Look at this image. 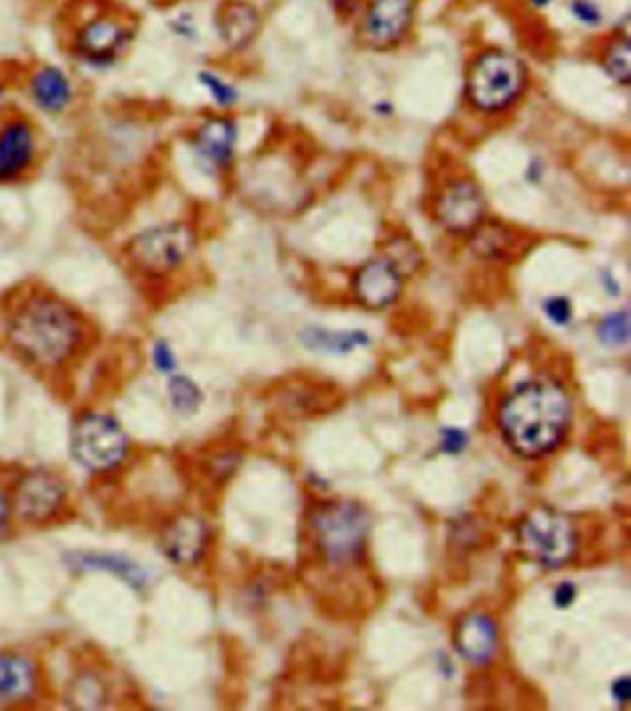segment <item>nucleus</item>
Wrapping results in <instances>:
<instances>
[{
    "instance_id": "1",
    "label": "nucleus",
    "mask_w": 631,
    "mask_h": 711,
    "mask_svg": "<svg viewBox=\"0 0 631 711\" xmlns=\"http://www.w3.org/2000/svg\"><path fill=\"white\" fill-rule=\"evenodd\" d=\"M569 423V395L550 380H533L517 385L498 412V424L504 439L525 458L548 454L563 439Z\"/></svg>"
},
{
    "instance_id": "2",
    "label": "nucleus",
    "mask_w": 631,
    "mask_h": 711,
    "mask_svg": "<svg viewBox=\"0 0 631 711\" xmlns=\"http://www.w3.org/2000/svg\"><path fill=\"white\" fill-rule=\"evenodd\" d=\"M6 334L20 358L39 369H58L76 352L82 325L75 310L59 298L34 295L10 313Z\"/></svg>"
},
{
    "instance_id": "3",
    "label": "nucleus",
    "mask_w": 631,
    "mask_h": 711,
    "mask_svg": "<svg viewBox=\"0 0 631 711\" xmlns=\"http://www.w3.org/2000/svg\"><path fill=\"white\" fill-rule=\"evenodd\" d=\"M526 67L511 52L491 49L477 54L467 75V97L480 112H502L526 88Z\"/></svg>"
},
{
    "instance_id": "4",
    "label": "nucleus",
    "mask_w": 631,
    "mask_h": 711,
    "mask_svg": "<svg viewBox=\"0 0 631 711\" xmlns=\"http://www.w3.org/2000/svg\"><path fill=\"white\" fill-rule=\"evenodd\" d=\"M71 452L75 462L93 474L119 469L130 452V438L117 417L99 409H85L73 424Z\"/></svg>"
},
{
    "instance_id": "5",
    "label": "nucleus",
    "mask_w": 631,
    "mask_h": 711,
    "mask_svg": "<svg viewBox=\"0 0 631 711\" xmlns=\"http://www.w3.org/2000/svg\"><path fill=\"white\" fill-rule=\"evenodd\" d=\"M518 549L537 565L561 567L576 550V528L564 513L535 508L518 526Z\"/></svg>"
},
{
    "instance_id": "6",
    "label": "nucleus",
    "mask_w": 631,
    "mask_h": 711,
    "mask_svg": "<svg viewBox=\"0 0 631 711\" xmlns=\"http://www.w3.org/2000/svg\"><path fill=\"white\" fill-rule=\"evenodd\" d=\"M193 245L194 237L187 225L165 223L138 233L128 245V256L139 271L162 276L177 269Z\"/></svg>"
},
{
    "instance_id": "7",
    "label": "nucleus",
    "mask_w": 631,
    "mask_h": 711,
    "mask_svg": "<svg viewBox=\"0 0 631 711\" xmlns=\"http://www.w3.org/2000/svg\"><path fill=\"white\" fill-rule=\"evenodd\" d=\"M67 502V484L56 472L34 469L20 474L10 497L12 515L19 523L45 525Z\"/></svg>"
},
{
    "instance_id": "8",
    "label": "nucleus",
    "mask_w": 631,
    "mask_h": 711,
    "mask_svg": "<svg viewBox=\"0 0 631 711\" xmlns=\"http://www.w3.org/2000/svg\"><path fill=\"white\" fill-rule=\"evenodd\" d=\"M313 523L322 552L334 562L356 556L368 528L365 511L352 502L326 504Z\"/></svg>"
},
{
    "instance_id": "9",
    "label": "nucleus",
    "mask_w": 631,
    "mask_h": 711,
    "mask_svg": "<svg viewBox=\"0 0 631 711\" xmlns=\"http://www.w3.org/2000/svg\"><path fill=\"white\" fill-rule=\"evenodd\" d=\"M417 12V0H371L361 25L359 37L371 49H390L404 39Z\"/></svg>"
},
{
    "instance_id": "10",
    "label": "nucleus",
    "mask_w": 631,
    "mask_h": 711,
    "mask_svg": "<svg viewBox=\"0 0 631 711\" xmlns=\"http://www.w3.org/2000/svg\"><path fill=\"white\" fill-rule=\"evenodd\" d=\"M435 217L450 233H472L485 217V199L480 187L470 180L452 182L441 191Z\"/></svg>"
},
{
    "instance_id": "11",
    "label": "nucleus",
    "mask_w": 631,
    "mask_h": 711,
    "mask_svg": "<svg viewBox=\"0 0 631 711\" xmlns=\"http://www.w3.org/2000/svg\"><path fill=\"white\" fill-rule=\"evenodd\" d=\"M209 528L202 517L180 513L169 519L160 533V547L172 565L189 567L199 564L208 550Z\"/></svg>"
},
{
    "instance_id": "12",
    "label": "nucleus",
    "mask_w": 631,
    "mask_h": 711,
    "mask_svg": "<svg viewBox=\"0 0 631 711\" xmlns=\"http://www.w3.org/2000/svg\"><path fill=\"white\" fill-rule=\"evenodd\" d=\"M400 289L402 274L385 256L373 257L354 274V295L368 310H383L393 304Z\"/></svg>"
},
{
    "instance_id": "13",
    "label": "nucleus",
    "mask_w": 631,
    "mask_h": 711,
    "mask_svg": "<svg viewBox=\"0 0 631 711\" xmlns=\"http://www.w3.org/2000/svg\"><path fill=\"white\" fill-rule=\"evenodd\" d=\"M39 671L35 661L17 651L0 652V704L19 706L35 699Z\"/></svg>"
},
{
    "instance_id": "14",
    "label": "nucleus",
    "mask_w": 631,
    "mask_h": 711,
    "mask_svg": "<svg viewBox=\"0 0 631 711\" xmlns=\"http://www.w3.org/2000/svg\"><path fill=\"white\" fill-rule=\"evenodd\" d=\"M34 132L28 121L10 119L0 126V182H10L30 167Z\"/></svg>"
},
{
    "instance_id": "15",
    "label": "nucleus",
    "mask_w": 631,
    "mask_h": 711,
    "mask_svg": "<svg viewBox=\"0 0 631 711\" xmlns=\"http://www.w3.org/2000/svg\"><path fill=\"white\" fill-rule=\"evenodd\" d=\"M65 564L75 571L110 573L134 589H145L150 578L136 559L115 552H71L65 556Z\"/></svg>"
},
{
    "instance_id": "16",
    "label": "nucleus",
    "mask_w": 631,
    "mask_h": 711,
    "mask_svg": "<svg viewBox=\"0 0 631 711\" xmlns=\"http://www.w3.org/2000/svg\"><path fill=\"white\" fill-rule=\"evenodd\" d=\"M217 30L230 49H245L259 32V13L247 0H225L217 10Z\"/></svg>"
},
{
    "instance_id": "17",
    "label": "nucleus",
    "mask_w": 631,
    "mask_h": 711,
    "mask_svg": "<svg viewBox=\"0 0 631 711\" xmlns=\"http://www.w3.org/2000/svg\"><path fill=\"white\" fill-rule=\"evenodd\" d=\"M126 28L112 15H99L85 23L76 37L78 51L90 59H110L124 45Z\"/></svg>"
},
{
    "instance_id": "18",
    "label": "nucleus",
    "mask_w": 631,
    "mask_h": 711,
    "mask_svg": "<svg viewBox=\"0 0 631 711\" xmlns=\"http://www.w3.org/2000/svg\"><path fill=\"white\" fill-rule=\"evenodd\" d=\"M494 622L482 613H470L463 617L454 632V643L458 652L474 663L487 661L496 649Z\"/></svg>"
},
{
    "instance_id": "19",
    "label": "nucleus",
    "mask_w": 631,
    "mask_h": 711,
    "mask_svg": "<svg viewBox=\"0 0 631 711\" xmlns=\"http://www.w3.org/2000/svg\"><path fill=\"white\" fill-rule=\"evenodd\" d=\"M237 130L235 124L225 117L206 119L194 132V150L209 163L225 167L233 158Z\"/></svg>"
},
{
    "instance_id": "20",
    "label": "nucleus",
    "mask_w": 631,
    "mask_h": 711,
    "mask_svg": "<svg viewBox=\"0 0 631 711\" xmlns=\"http://www.w3.org/2000/svg\"><path fill=\"white\" fill-rule=\"evenodd\" d=\"M35 102L47 112H61L71 100V83L56 67H43L32 82Z\"/></svg>"
},
{
    "instance_id": "21",
    "label": "nucleus",
    "mask_w": 631,
    "mask_h": 711,
    "mask_svg": "<svg viewBox=\"0 0 631 711\" xmlns=\"http://www.w3.org/2000/svg\"><path fill=\"white\" fill-rule=\"evenodd\" d=\"M107 683L104 678L93 671H82L71 682L67 700L71 707L78 709H99L107 702Z\"/></svg>"
},
{
    "instance_id": "22",
    "label": "nucleus",
    "mask_w": 631,
    "mask_h": 711,
    "mask_svg": "<svg viewBox=\"0 0 631 711\" xmlns=\"http://www.w3.org/2000/svg\"><path fill=\"white\" fill-rule=\"evenodd\" d=\"M515 232L504 225H480L472 232V247L484 257H504L515 250Z\"/></svg>"
},
{
    "instance_id": "23",
    "label": "nucleus",
    "mask_w": 631,
    "mask_h": 711,
    "mask_svg": "<svg viewBox=\"0 0 631 711\" xmlns=\"http://www.w3.org/2000/svg\"><path fill=\"white\" fill-rule=\"evenodd\" d=\"M167 399H169V406L172 407L174 414H178L182 417H189L199 412L204 397H202L201 387L194 383L189 376L174 373L169 376V382H167Z\"/></svg>"
},
{
    "instance_id": "24",
    "label": "nucleus",
    "mask_w": 631,
    "mask_h": 711,
    "mask_svg": "<svg viewBox=\"0 0 631 711\" xmlns=\"http://www.w3.org/2000/svg\"><path fill=\"white\" fill-rule=\"evenodd\" d=\"M304 343L310 344L313 349L319 351H328V352H348L361 344L368 343V337L361 332H328V330H319V328H310L308 332H304Z\"/></svg>"
},
{
    "instance_id": "25",
    "label": "nucleus",
    "mask_w": 631,
    "mask_h": 711,
    "mask_svg": "<svg viewBox=\"0 0 631 711\" xmlns=\"http://www.w3.org/2000/svg\"><path fill=\"white\" fill-rule=\"evenodd\" d=\"M603 69L617 83L627 85L631 78V41L627 36L615 37L603 54Z\"/></svg>"
},
{
    "instance_id": "26",
    "label": "nucleus",
    "mask_w": 631,
    "mask_h": 711,
    "mask_svg": "<svg viewBox=\"0 0 631 711\" xmlns=\"http://www.w3.org/2000/svg\"><path fill=\"white\" fill-rule=\"evenodd\" d=\"M598 337L607 347H624L629 341V315L626 310L607 315L598 325Z\"/></svg>"
},
{
    "instance_id": "27",
    "label": "nucleus",
    "mask_w": 631,
    "mask_h": 711,
    "mask_svg": "<svg viewBox=\"0 0 631 711\" xmlns=\"http://www.w3.org/2000/svg\"><path fill=\"white\" fill-rule=\"evenodd\" d=\"M152 363L160 375L170 376L178 369V358L165 339H158L152 347Z\"/></svg>"
},
{
    "instance_id": "28",
    "label": "nucleus",
    "mask_w": 631,
    "mask_h": 711,
    "mask_svg": "<svg viewBox=\"0 0 631 711\" xmlns=\"http://www.w3.org/2000/svg\"><path fill=\"white\" fill-rule=\"evenodd\" d=\"M201 83L211 93V97L219 102L221 106H230L237 100V91L232 88L230 83H226L223 78L215 76L213 73H201L199 76Z\"/></svg>"
},
{
    "instance_id": "29",
    "label": "nucleus",
    "mask_w": 631,
    "mask_h": 711,
    "mask_svg": "<svg viewBox=\"0 0 631 711\" xmlns=\"http://www.w3.org/2000/svg\"><path fill=\"white\" fill-rule=\"evenodd\" d=\"M571 13L587 27H596L602 23V10L595 0H571Z\"/></svg>"
},
{
    "instance_id": "30",
    "label": "nucleus",
    "mask_w": 631,
    "mask_h": 711,
    "mask_svg": "<svg viewBox=\"0 0 631 711\" xmlns=\"http://www.w3.org/2000/svg\"><path fill=\"white\" fill-rule=\"evenodd\" d=\"M545 313L547 317L557 327H564L572 317V308L567 298L563 296H552L545 303Z\"/></svg>"
},
{
    "instance_id": "31",
    "label": "nucleus",
    "mask_w": 631,
    "mask_h": 711,
    "mask_svg": "<svg viewBox=\"0 0 631 711\" xmlns=\"http://www.w3.org/2000/svg\"><path fill=\"white\" fill-rule=\"evenodd\" d=\"M465 445H467V434L461 428H445L443 430V439H441L443 450L450 452V454H455V452L463 450Z\"/></svg>"
},
{
    "instance_id": "32",
    "label": "nucleus",
    "mask_w": 631,
    "mask_h": 711,
    "mask_svg": "<svg viewBox=\"0 0 631 711\" xmlns=\"http://www.w3.org/2000/svg\"><path fill=\"white\" fill-rule=\"evenodd\" d=\"M576 598V588L569 581H564V584L557 586L554 591V604L557 608H569Z\"/></svg>"
},
{
    "instance_id": "33",
    "label": "nucleus",
    "mask_w": 631,
    "mask_h": 711,
    "mask_svg": "<svg viewBox=\"0 0 631 711\" xmlns=\"http://www.w3.org/2000/svg\"><path fill=\"white\" fill-rule=\"evenodd\" d=\"M12 515V504H10V494L6 493V489L0 486V533L4 532L8 519Z\"/></svg>"
},
{
    "instance_id": "34",
    "label": "nucleus",
    "mask_w": 631,
    "mask_h": 711,
    "mask_svg": "<svg viewBox=\"0 0 631 711\" xmlns=\"http://www.w3.org/2000/svg\"><path fill=\"white\" fill-rule=\"evenodd\" d=\"M613 695H615L617 700H627V697H629V682H627V678L615 680Z\"/></svg>"
},
{
    "instance_id": "35",
    "label": "nucleus",
    "mask_w": 631,
    "mask_h": 711,
    "mask_svg": "<svg viewBox=\"0 0 631 711\" xmlns=\"http://www.w3.org/2000/svg\"><path fill=\"white\" fill-rule=\"evenodd\" d=\"M528 3L533 4V6H537V8H545V6L550 4V0H528Z\"/></svg>"
}]
</instances>
